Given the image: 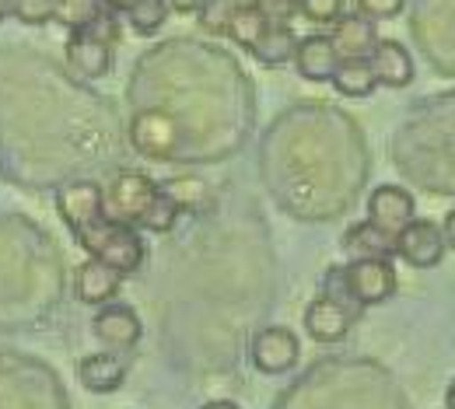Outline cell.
<instances>
[{"label":"cell","instance_id":"6da1fadb","mask_svg":"<svg viewBox=\"0 0 455 409\" xmlns=\"http://www.w3.org/2000/svg\"><path fill=\"white\" fill-rule=\"evenodd\" d=\"M77 241H81V248H88L95 259L109 263L116 273H123V277L137 273L144 266V259H148L144 238L133 232V224H123V221H113V217H106L95 228L81 232Z\"/></svg>","mask_w":455,"mask_h":409},{"label":"cell","instance_id":"7a4b0ae2","mask_svg":"<svg viewBox=\"0 0 455 409\" xmlns=\"http://www.w3.org/2000/svg\"><path fill=\"white\" fill-rule=\"evenodd\" d=\"M57 210L63 224L74 234L95 228L99 221L109 217L106 210V189L99 182H70L57 193Z\"/></svg>","mask_w":455,"mask_h":409},{"label":"cell","instance_id":"3957f363","mask_svg":"<svg viewBox=\"0 0 455 409\" xmlns=\"http://www.w3.org/2000/svg\"><path fill=\"white\" fill-rule=\"evenodd\" d=\"M347 280H350V297L361 308L386 304L399 291L396 266L389 259H354L347 263Z\"/></svg>","mask_w":455,"mask_h":409},{"label":"cell","instance_id":"277c9868","mask_svg":"<svg viewBox=\"0 0 455 409\" xmlns=\"http://www.w3.org/2000/svg\"><path fill=\"white\" fill-rule=\"evenodd\" d=\"M396 252L413 266V270H435L445 256V234L435 221L413 217L403 232L396 234Z\"/></svg>","mask_w":455,"mask_h":409},{"label":"cell","instance_id":"5b68a950","mask_svg":"<svg viewBox=\"0 0 455 409\" xmlns=\"http://www.w3.org/2000/svg\"><path fill=\"white\" fill-rule=\"evenodd\" d=\"M158 185L140 172H119L106 193V210H113V221L123 224H137L148 210V203L155 200Z\"/></svg>","mask_w":455,"mask_h":409},{"label":"cell","instance_id":"8992f818","mask_svg":"<svg viewBox=\"0 0 455 409\" xmlns=\"http://www.w3.org/2000/svg\"><path fill=\"white\" fill-rule=\"evenodd\" d=\"M301 360V343L298 336L284 326H270L259 329L252 340V364L259 367V374H284Z\"/></svg>","mask_w":455,"mask_h":409},{"label":"cell","instance_id":"52a82bcc","mask_svg":"<svg viewBox=\"0 0 455 409\" xmlns=\"http://www.w3.org/2000/svg\"><path fill=\"white\" fill-rule=\"evenodd\" d=\"M417 217V200L403 185H375L368 196V221L379 224L382 232L399 234L410 221Z\"/></svg>","mask_w":455,"mask_h":409},{"label":"cell","instance_id":"ba28073f","mask_svg":"<svg viewBox=\"0 0 455 409\" xmlns=\"http://www.w3.org/2000/svg\"><path fill=\"white\" fill-rule=\"evenodd\" d=\"M92 333H95V340H99V343L126 350V347H137V340H140L144 326H140V319H137V311H133L130 304H123V301H109V304H102V308H99V315L92 319Z\"/></svg>","mask_w":455,"mask_h":409},{"label":"cell","instance_id":"9c48e42d","mask_svg":"<svg viewBox=\"0 0 455 409\" xmlns=\"http://www.w3.org/2000/svg\"><path fill=\"white\" fill-rule=\"evenodd\" d=\"M354 319L357 315L350 308H343L340 301L323 294V297L308 301V308H305V333L312 340H319V343H337V340H343L350 333Z\"/></svg>","mask_w":455,"mask_h":409},{"label":"cell","instance_id":"30bf717a","mask_svg":"<svg viewBox=\"0 0 455 409\" xmlns=\"http://www.w3.org/2000/svg\"><path fill=\"white\" fill-rule=\"evenodd\" d=\"M294 67H298V74L305 81L326 84V81H333V74L340 67V53H337V46H333L330 35H305V39H298Z\"/></svg>","mask_w":455,"mask_h":409},{"label":"cell","instance_id":"8fae6325","mask_svg":"<svg viewBox=\"0 0 455 409\" xmlns=\"http://www.w3.org/2000/svg\"><path fill=\"white\" fill-rule=\"evenodd\" d=\"M67 63L81 77H106L113 70V43L99 39L95 32H70L67 39Z\"/></svg>","mask_w":455,"mask_h":409},{"label":"cell","instance_id":"7c38bea8","mask_svg":"<svg viewBox=\"0 0 455 409\" xmlns=\"http://www.w3.org/2000/svg\"><path fill=\"white\" fill-rule=\"evenodd\" d=\"M368 59H371V70H375L379 84H386V88H406V84H413V74H417L413 57H410V50L403 43H396V39H379Z\"/></svg>","mask_w":455,"mask_h":409},{"label":"cell","instance_id":"4fadbf2b","mask_svg":"<svg viewBox=\"0 0 455 409\" xmlns=\"http://www.w3.org/2000/svg\"><path fill=\"white\" fill-rule=\"evenodd\" d=\"M119 280H123V273H116L109 263H102V259H88L81 270H77V280H74V291L77 297L84 301V304H109L116 301V294H119Z\"/></svg>","mask_w":455,"mask_h":409},{"label":"cell","instance_id":"5bb4252c","mask_svg":"<svg viewBox=\"0 0 455 409\" xmlns=\"http://www.w3.org/2000/svg\"><path fill=\"white\" fill-rule=\"evenodd\" d=\"M77 381L92 396H109V392L126 385V364L113 353H92L77 364Z\"/></svg>","mask_w":455,"mask_h":409},{"label":"cell","instance_id":"9a60e30c","mask_svg":"<svg viewBox=\"0 0 455 409\" xmlns=\"http://www.w3.org/2000/svg\"><path fill=\"white\" fill-rule=\"evenodd\" d=\"M330 39H333L340 57H371V50L379 43V28H375L371 18H364L357 11V14H343L337 21V32Z\"/></svg>","mask_w":455,"mask_h":409},{"label":"cell","instance_id":"2e32d148","mask_svg":"<svg viewBox=\"0 0 455 409\" xmlns=\"http://www.w3.org/2000/svg\"><path fill=\"white\" fill-rule=\"evenodd\" d=\"M343 248L350 252V259H393L396 256V234L382 232L371 221H357L343 234Z\"/></svg>","mask_w":455,"mask_h":409},{"label":"cell","instance_id":"e0dca14e","mask_svg":"<svg viewBox=\"0 0 455 409\" xmlns=\"http://www.w3.org/2000/svg\"><path fill=\"white\" fill-rule=\"evenodd\" d=\"M133 144H137L144 154H155V158L172 154L175 144H179V126H175L169 116H158V113L140 116L133 122Z\"/></svg>","mask_w":455,"mask_h":409},{"label":"cell","instance_id":"ac0fdd59","mask_svg":"<svg viewBox=\"0 0 455 409\" xmlns=\"http://www.w3.org/2000/svg\"><path fill=\"white\" fill-rule=\"evenodd\" d=\"M330 84L340 95H347V98H368L379 88V77H375L368 57H340V67H337V74H333Z\"/></svg>","mask_w":455,"mask_h":409},{"label":"cell","instance_id":"d6986e66","mask_svg":"<svg viewBox=\"0 0 455 409\" xmlns=\"http://www.w3.org/2000/svg\"><path fill=\"white\" fill-rule=\"evenodd\" d=\"M270 18H267V11L259 7V4H242V7H235L231 11V21H228V35L242 46V50H249L252 53V46L270 32Z\"/></svg>","mask_w":455,"mask_h":409},{"label":"cell","instance_id":"ffe728a7","mask_svg":"<svg viewBox=\"0 0 455 409\" xmlns=\"http://www.w3.org/2000/svg\"><path fill=\"white\" fill-rule=\"evenodd\" d=\"M294 50H298V35L287 25H270V32L252 46V57L263 67H284L294 63Z\"/></svg>","mask_w":455,"mask_h":409},{"label":"cell","instance_id":"44dd1931","mask_svg":"<svg viewBox=\"0 0 455 409\" xmlns=\"http://www.w3.org/2000/svg\"><path fill=\"white\" fill-rule=\"evenodd\" d=\"M53 18L70 32H84L102 18V0H57Z\"/></svg>","mask_w":455,"mask_h":409},{"label":"cell","instance_id":"7402d4cb","mask_svg":"<svg viewBox=\"0 0 455 409\" xmlns=\"http://www.w3.org/2000/svg\"><path fill=\"white\" fill-rule=\"evenodd\" d=\"M123 14L137 35H155L169 18V4L165 0H133Z\"/></svg>","mask_w":455,"mask_h":409},{"label":"cell","instance_id":"603a6c76","mask_svg":"<svg viewBox=\"0 0 455 409\" xmlns=\"http://www.w3.org/2000/svg\"><path fill=\"white\" fill-rule=\"evenodd\" d=\"M175 217H179V203L172 200L169 193H155V200L148 203V210H144V217H140V224L148 228V232L155 234H165L175 228Z\"/></svg>","mask_w":455,"mask_h":409},{"label":"cell","instance_id":"cb8c5ba5","mask_svg":"<svg viewBox=\"0 0 455 409\" xmlns=\"http://www.w3.org/2000/svg\"><path fill=\"white\" fill-rule=\"evenodd\" d=\"M53 11H57V0H11V14L21 25H46L53 21Z\"/></svg>","mask_w":455,"mask_h":409},{"label":"cell","instance_id":"d4e9b609","mask_svg":"<svg viewBox=\"0 0 455 409\" xmlns=\"http://www.w3.org/2000/svg\"><path fill=\"white\" fill-rule=\"evenodd\" d=\"M347 0H298V11L315 25H333L343 18Z\"/></svg>","mask_w":455,"mask_h":409},{"label":"cell","instance_id":"484cf974","mask_svg":"<svg viewBox=\"0 0 455 409\" xmlns=\"http://www.w3.org/2000/svg\"><path fill=\"white\" fill-rule=\"evenodd\" d=\"M323 291L326 297H333V301H340L343 308H350L354 315H357V301L350 297V280H347V266H333V270H326V277H323Z\"/></svg>","mask_w":455,"mask_h":409},{"label":"cell","instance_id":"4316f807","mask_svg":"<svg viewBox=\"0 0 455 409\" xmlns=\"http://www.w3.org/2000/svg\"><path fill=\"white\" fill-rule=\"evenodd\" d=\"M238 4L235 0H204V25L207 28H214V32H228V21H231V11H235Z\"/></svg>","mask_w":455,"mask_h":409},{"label":"cell","instance_id":"83f0119b","mask_svg":"<svg viewBox=\"0 0 455 409\" xmlns=\"http://www.w3.org/2000/svg\"><path fill=\"white\" fill-rule=\"evenodd\" d=\"M406 7V0H357V11L371 21H386V18H396L399 11Z\"/></svg>","mask_w":455,"mask_h":409},{"label":"cell","instance_id":"f1b7e54d","mask_svg":"<svg viewBox=\"0 0 455 409\" xmlns=\"http://www.w3.org/2000/svg\"><path fill=\"white\" fill-rule=\"evenodd\" d=\"M165 4H169V11H175V14H196L204 7V0H165Z\"/></svg>","mask_w":455,"mask_h":409},{"label":"cell","instance_id":"f546056e","mask_svg":"<svg viewBox=\"0 0 455 409\" xmlns=\"http://www.w3.org/2000/svg\"><path fill=\"white\" fill-rule=\"evenodd\" d=\"M442 234H445V248H452L455 252V210L445 214V221H442Z\"/></svg>","mask_w":455,"mask_h":409},{"label":"cell","instance_id":"4dcf8cb0","mask_svg":"<svg viewBox=\"0 0 455 409\" xmlns=\"http://www.w3.org/2000/svg\"><path fill=\"white\" fill-rule=\"evenodd\" d=\"M200 409H238V406L228 403V399H214V403H207V406H200Z\"/></svg>","mask_w":455,"mask_h":409},{"label":"cell","instance_id":"1f68e13d","mask_svg":"<svg viewBox=\"0 0 455 409\" xmlns=\"http://www.w3.org/2000/svg\"><path fill=\"white\" fill-rule=\"evenodd\" d=\"M102 4H106V7H113V11H126L133 0H102Z\"/></svg>","mask_w":455,"mask_h":409},{"label":"cell","instance_id":"d6a6232c","mask_svg":"<svg viewBox=\"0 0 455 409\" xmlns=\"http://www.w3.org/2000/svg\"><path fill=\"white\" fill-rule=\"evenodd\" d=\"M445 406L455 409V381L449 385V389H445Z\"/></svg>","mask_w":455,"mask_h":409},{"label":"cell","instance_id":"836d02e7","mask_svg":"<svg viewBox=\"0 0 455 409\" xmlns=\"http://www.w3.org/2000/svg\"><path fill=\"white\" fill-rule=\"evenodd\" d=\"M11 14V0H0V21Z\"/></svg>","mask_w":455,"mask_h":409}]
</instances>
